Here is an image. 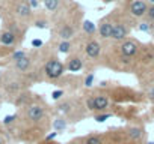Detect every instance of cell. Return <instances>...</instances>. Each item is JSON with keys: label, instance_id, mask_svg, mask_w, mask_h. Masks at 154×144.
I'll return each mask as SVG.
<instances>
[{"label": "cell", "instance_id": "1", "mask_svg": "<svg viewBox=\"0 0 154 144\" xmlns=\"http://www.w3.org/2000/svg\"><path fill=\"white\" fill-rule=\"evenodd\" d=\"M0 89H2L5 98H8L11 102H14L17 99V96H20L26 89V83L23 80V75L12 71V69L3 71L0 74Z\"/></svg>", "mask_w": 154, "mask_h": 144}, {"label": "cell", "instance_id": "2", "mask_svg": "<svg viewBox=\"0 0 154 144\" xmlns=\"http://www.w3.org/2000/svg\"><path fill=\"white\" fill-rule=\"evenodd\" d=\"M44 108L39 104H33L30 102L27 107L23 108V123H29V125H38L42 122L44 119Z\"/></svg>", "mask_w": 154, "mask_h": 144}, {"label": "cell", "instance_id": "3", "mask_svg": "<svg viewBox=\"0 0 154 144\" xmlns=\"http://www.w3.org/2000/svg\"><path fill=\"white\" fill-rule=\"evenodd\" d=\"M65 71V66L57 60V59H50L45 65H44V74L47 78L50 80H56L59 78Z\"/></svg>", "mask_w": 154, "mask_h": 144}, {"label": "cell", "instance_id": "4", "mask_svg": "<svg viewBox=\"0 0 154 144\" xmlns=\"http://www.w3.org/2000/svg\"><path fill=\"white\" fill-rule=\"evenodd\" d=\"M23 41L21 38H18L15 33L6 30V29H2L0 30V47H5V48H14L18 45V42Z\"/></svg>", "mask_w": 154, "mask_h": 144}, {"label": "cell", "instance_id": "5", "mask_svg": "<svg viewBox=\"0 0 154 144\" xmlns=\"http://www.w3.org/2000/svg\"><path fill=\"white\" fill-rule=\"evenodd\" d=\"M11 68H12V71H15V72H18V74L24 75V74H27V72L30 71V68H32V59L26 54V56L21 57L20 60L14 62Z\"/></svg>", "mask_w": 154, "mask_h": 144}, {"label": "cell", "instance_id": "6", "mask_svg": "<svg viewBox=\"0 0 154 144\" xmlns=\"http://www.w3.org/2000/svg\"><path fill=\"white\" fill-rule=\"evenodd\" d=\"M146 11H148V3L146 0H134L130 6V14L133 17H143L146 15Z\"/></svg>", "mask_w": 154, "mask_h": 144}, {"label": "cell", "instance_id": "7", "mask_svg": "<svg viewBox=\"0 0 154 144\" xmlns=\"http://www.w3.org/2000/svg\"><path fill=\"white\" fill-rule=\"evenodd\" d=\"M113 24L110 20H104L101 21L100 27H98V35L103 38V39H107V38H112V32H113Z\"/></svg>", "mask_w": 154, "mask_h": 144}, {"label": "cell", "instance_id": "8", "mask_svg": "<svg viewBox=\"0 0 154 144\" xmlns=\"http://www.w3.org/2000/svg\"><path fill=\"white\" fill-rule=\"evenodd\" d=\"M127 33H128V30H127V27H125L122 23H115V24H113L112 39H115V41H122V39H125Z\"/></svg>", "mask_w": 154, "mask_h": 144}, {"label": "cell", "instance_id": "9", "mask_svg": "<svg viewBox=\"0 0 154 144\" xmlns=\"http://www.w3.org/2000/svg\"><path fill=\"white\" fill-rule=\"evenodd\" d=\"M137 48L139 47H137V42L136 41H125L121 45V53L124 56H127V57H131V56H134L137 53Z\"/></svg>", "mask_w": 154, "mask_h": 144}, {"label": "cell", "instance_id": "10", "mask_svg": "<svg viewBox=\"0 0 154 144\" xmlns=\"http://www.w3.org/2000/svg\"><path fill=\"white\" fill-rule=\"evenodd\" d=\"M66 68H68L71 72H79V71L83 68V60H82L79 56H71V57H68V60H66Z\"/></svg>", "mask_w": 154, "mask_h": 144}, {"label": "cell", "instance_id": "11", "mask_svg": "<svg viewBox=\"0 0 154 144\" xmlns=\"http://www.w3.org/2000/svg\"><path fill=\"white\" fill-rule=\"evenodd\" d=\"M94 101V111H104L109 107V98L106 95H97L92 98Z\"/></svg>", "mask_w": 154, "mask_h": 144}, {"label": "cell", "instance_id": "12", "mask_svg": "<svg viewBox=\"0 0 154 144\" xmlns=\"http://www.w3.org/2000/svg\"><path fill=\"white\" fill-rule=\"evenodd\" d=\"M85 51H86L88 57H91V59H97L98 54H100V51H101V47H100V44H98L97 41H89V42L86 44Z\"/></svg>", "mask_w": 154, "mask_h": 144}, {"label": "cell", "instance_id": "13", "mask_svg": "<svg viewBox=\"0 0 154 144\" xmlns=\"http://www.w3.org/2000/svg\"><path fill=\"white\" fill-rule=\"evenodd\" d=\"M42 5H44V8H45L50 14H54V12L60 8L62 0H42Z\"/></svg>", "mask_w": 154, "mask_h": 144}, {"label": "cell", "instance_id": "14", "mask_svg": "<svg viewBox=\"0 0 154 144\" xmlns=\"http://www.w3.org/2000/svg\"><path fill=\"white\" fill-rule=\"evenodd\" d=\"M59 36H60L63 41H68L69 38L74 36V27H71V26H65L63 29L59 30Z\"/></svg>", "mask_w": 154, "mask_h": 144}, {"label": "cell", "instance_id": "15", "mask_svg": "<svg viewBox=\"0 0 154 144\" xmlns=\"http://www.w3.org/2000/svg\"><path fill=\"white\" fill-rule=\"evenodd\" d=\"M83 144H104V143H103V140H101L98 135H89V137L85 140Z\"/></svg>", "mask_w": 154, "mask_h": 144}, {"label": "cell", "instance_id": "16", "mask_svg": "<svg viewBox=\"0 0 154 144\" xmlns=\"http://www.w3.org/2000/svg\"><path fill=\"white\" fill-rule=\"evenodd\" d=\"M57 48H59L60 53H69V50H71V42H69V41H63V42L59 44Z\"/></svg>", "mask_w": 154, "mask_h": 144}, {"label": "cell", "instance_id": "17", "mask_svg": "<svg viewBox=\"0 0 154 144\" xmlns=\"http://www.w3.org/2000/svg\"><path fill=\"white\" fill-rule=\"evenodd\" d=\"M0 144H9V141H8V135H6V131L3 129L2 125H0Z\"/></svg>", "mask_w": 154, "mask_h": 144}, {"label": "cell", "instance_id": "18", "mask_svg": "<svg viewBox=\"0 0 154 144\" xmlns=\"http://www.w3.org/2000/svg\"><path fill=\"white\" fill-rule=\"evenodd\" d=\"M146 18H148V21L154 23V5H152V6H148V11H146Z\"/></svg>", "mask_w": 154, "mask_h": 144}, {"label": "cell", "instance_id": "19", "mask_svg": "<svg viewBox=\"0 0 154 144\" xmlns=\"http://www.w3.org/2000/svg\"><path fill=\"white\" fill-rule=\"evenodd\" d=\"M33 24H35V27H39V29H45L47 27V21H44V20H35Z\"/></svg>", "mask_w": 154, "mask_h": 144}, {"label": "cell", "instance_id": "20", "mask_svg": "<svg viewBox=\"0 0 154 144\" xmlns=\"http://www.w3.org/2000/svg\"><path fill=\"white\" fill-rule=\"evenodd\" d=\"M83 27H85V30L86 32H89V33H92L95 29H94V26H92V23H89V21H86L85 24H83Z\"/></svg>", "mask_w": 154, "mask_h": 144}, {"label": "cell", "instance_id": "21", "mask_svg": "<svg viewBox=\"0 0 154 144\" xmlns=\"http://www.w3.org/2000/svg\"><path fill=\"white\" fill-rule=\"evenodd\" d=\"M92 81H94V75L91 74V75H88V78H86V81H85V86H86V87L92 86Z\"/></svg>", "mask_w": 154, "mask_h": 144}, {"label": "cell", "instance_id": "22", "mask_svg": "<svg viewBox=\"0 0 154 144\" xmlns=\"http://www.w3.org/2000/svg\"><path fill=\"white\" fill-rule=\"evenodd\" d=\"M107 117H110V114H101V116H97L95 120H97V122H104Z\"/></svg>", "mask_w": 154, "mask_h": 144}, {"label": "cell", "instance_id": "23", "mask_svg": "<svg viewBox=\"0 0 154 144\" xmlns=\"http://www.w3.org/2000/svg\"><path fill=\"white\" fill-rule=\"evenodd\" d=\"M62 96V90H57V92H53V99H59Z\"/></svg>", "mask_w": 154, "mask_h": 144}, {"label": "cell", "instance_id": "24", "mask_svg": "<svg viewBox=\"0 0 154 144\" xmlns=\"http://www.w3.org/2000/svg\"><path fill=\"white\" fill-rule=\"evenodd\" d=\"M88 108H89L91 111H94V101H92V98L88 99Z\"/></svg>", "mask_w": 154, "mask_h": 144}, {"label": "cell", "instance_id": "25", "mask_svg": "<svg viewBox=\"0 0 154 144\" xmlns=\"http://www.w3.org/2000/svg\"><path fill=\"white\" fill-rule=\"evenodd\" d=\"M139 27H140V30H145V32H148V30H149V26H148V23H143V24H140Z\"/></svg>", "mask_w": 154, "mask_h": 144}, {"label": "cell", "instance_id": "26", "mask_svg": "<svg viewBox=\"0 0 154 144\" xmlns=\"http://www.w3.org/2000/svg\"><path fill=\"white\" fill-rule=\"evenodd\" d=\"M148 96H149V99H151V101H154V87H152V89L149 90V93H148Z\"/></svg>", "mask_w": 154, "mask_h": 144}, {"label": "cell", "instance_id": "27", "mask_svg": "<svg viewBox=\"0 0 154 144\" xmlns=\"http://www.w3.org/2000/svg\"><path fill=\"white\" fill-rule=\"evenodd\" d=\"M3 101H5V96H3V92H2V89H0V105L3 104Z\"/></svg>", "mask_w": 154, "mask_h": 144}, {"label": "cell", "instance_id": "28", "mask_svg": "<svg viewBox=\"0 0 154 144\" xmlns=\"http://www.w3.org/2000/svg\"><path fill=\"white\" fill-rule=\"evenodd\" d=\"M29 3H30V6H33V8H35V6H38V2H36V0H30Z\"/></svg>", "mask_w": 154, "mask_h": 144}, {"label": "cell", "instance_id": "29", "mask_svg": "<svg viewBox=\"0 0 154 144\" xmlns=\"http://www.w3.org/2000/svg\"><path fill=\"white\" fill-rule=\"evenodd\" d=\"M9 2V0H0V6H3L5 3H8Z\"/></svg>", "mask_w": 154, "mask_h": 144}, {"label": "cell", "instance_id": "30", "mask_svg": "<svg viewBox=\"0 0 154 144\" xmlns=\"http://www.w3.org/2000/svg\"><path fill=\"white\" fill-rule=\"evenodd\" d=\"M32 44H33V45H36V47H38V45H41V41H33V42H32Z\"/></svg>", "mask_w": 154, "mask_h": 144}, {"label": "cell", "instance_id": "31", "mask_svg": "<svg viewBox=\"0 0 154 144\" xmlns=\"http://www.w3.org/2000/svg\"><path fill=\"white\" fill-rule=\"evenodd\" d=\"M103 2H104V3H112L113 0H103Z\"/></svg>", "mask_w": 154, "mask_h": 144}, {"label": "cell", "instance_id": "32", "mask_svg": "<svg viewBox=\"0 0 154 144\" xmlns=\"http://www.w3.org/2000/svg\"><path fill=\"white\" fill-rule=\"evenodd\" d=\"M149 2H152V3H154V0H149Z\"/></svg>", "mask_w": 154, "mask_h": 144}, {"label": "cell", "instance_id": "33", "mask_svg": "<svg viewBox=\"0 0 154 144\" xmlns=\"http://www.w3.org/2000/svg\"><path fill=\"white\" fill-rule=\"evenodd\" d=\"M118 2H121V0H118Z\"/></svg>", "mask_w": 154, "mask_h": 144}]
</instances>
